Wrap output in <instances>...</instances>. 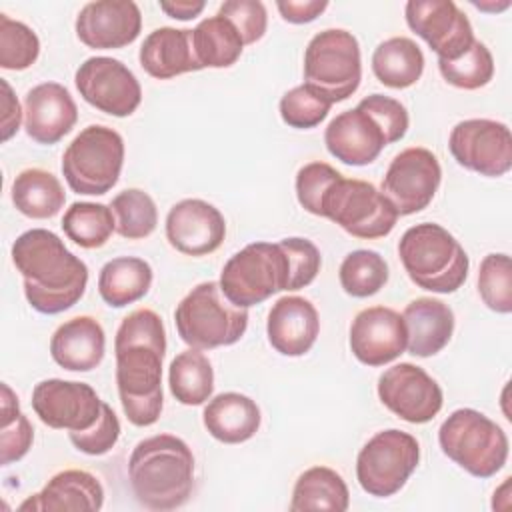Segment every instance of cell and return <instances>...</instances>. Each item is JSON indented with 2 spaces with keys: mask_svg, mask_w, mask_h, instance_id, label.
<instances>
[{
  "mask_svg": "<svg viewBox=\"0 0 512 512\" xmlns=\"http://www.w3.org/2000/svg\"><path fill=\"white\" fill-rule=\"evenodd\" d=\"M332 102L324 98L320 92L310 88L308 84H300L292 90H288L280 98V118L290 128L308 130L318 126L330 112Z\"/></svg>",
  "mask_w": 512,
  "mask_h": 512,
  "instance_id": "obj_42",
  "label": "cell"
},
{
  "mask_svg": "<svg viewBox=\"0 0 512 512\" xmlns=\"http://www.w3.org/2000/svg\"><path fill=\"white\" fill-rule=\"evenodd\" d=\"M358 106H362L366 112H370L374 116V120L382 126L388 144H394L398 140L404 138V134L408 132V110L406 106L390 96L384 94H370L366 98H362L358 102Z\"/></svg>",
  "mask_w": 512,
  "mask_h": 512,
  "instance_id": "obj_46",
  "label": "cell"
},
{
  "mask_svg": "<svg viewBox=\"0 0 512 512\" xmlns=\"http://www.w3.org/2000/svg\"><path fill=\"white\" fill-rule=\"evenodd\" d=\"M0 86H2V140H10L18 128H20V120H22V110L18 104V98L14 96L10 84L0 78Z\"/></svg>",
  "mask_w": 512,
  "mask_h": 512,
  "instance_id": "obj_49",
  "label": "cell"
},
{
  "mask_svg": "<svg viewBox=\"0 0 512 512\" xmlns=\"http://www.w3.org/2000/svg\"><path fill=\"white\" fill-rule=\"evenodd\" d=\"M442 452L476 478H490L508 460V436L474 408L454 410L438 430Z\"/></svg>",
  "mask_w": 512,
  "mask_h": 512,
  "instance_id": "obj_6",
  "label": "cell"
},
{
  "mask_svg": "<svg viewBox=\"0 0 512 512\" xmlns=\"http://www.w3.org/2000/svg\"><path fill=\"white\" fill-rule=\"evenodd\" d=\"M442 78L460 90H478L494 76V58L484 42L474 44L456 60H438Z\"/></svg>",
  "mask_w": 512,
  "mask_h": 512,
  "instance_id": "obj_39",
  "label": "cell"
},
{
  "mask_svg": "<svg viewBox=\"0 0 512 512\" xmlns=\"http://www.w3.org/2000/svg\"><path fill=\"white\" fill-rule=\"evenodd\" d=\"M68 436L76 450L88 456H102L116 446L120 438V420L114 410L104 402L102 414L94 426L80 432H68Z\"/></svg>",
  "mask_w": 512,
  "mask_h": 512,
  "instance_id": "obj_44",
  "label": "cell"
},
{
  "mask_svg": "<svg viewBox=\"0 0 512 512\" xmlns=\"http://www.w3.org/2000/svg\"><path fill=\"white\" fill-rule=\"evenodd\" d=\"M420 462L418 440L404 430L376 432L358 452L356 480L360 488L376 498L400 492Z\"/></svg>",
  "mask_w": 512,
  "mask_h": 512,
  "instance_id": "obj_11",
  "label": "cell"
},
{
  "mask_svg": "<svg viewBox=\"0 0 512 512\" xmlns=\"http://www.w3.org/2000/svg\"><path fill=\"white\" fill-rule=\"evenodd\" d=\"M350 506V492L344 478L328 466H312L304 470L292 490L290 510H330L344 512Z\"/></svg>",
  "mask_w": 512,
  "mask_h": 512,
  "instance_id": "obj_31",
  "label": "cell"
},
{
  "mask_svg": "<svg viewBox=\"0 0 512 512\" xmlns=\"http://www.w3.org/2000/svg\"><path fill=\"white\" fill-rule=\"evenodd\" d=\"M478 292L490 310L498 314L512 312V262L508 254L484 256L478 270Z\"/></svg>",
  "mask_w": 512,
  "mask_h": 512,
  "instance_id": "obj_40",
  "label": "cell"
},
{
  "mask_svg": "<svg viewBox=\"0 0 512 512\" xmlns=\"http://www.w3.org/2000/svg\"><path fill=\"white\" fill-rule=\"evenodd\" d=\"M378 398L392 414L410 424L430 422L444 402L440 384L410 362L394 364L380 374Z\"/></svg>",
  "mask_w": 512,
  "mask_h": 512,
  "instance_id": "obj_16",
  "label": "cell"
},
{
  "mask_svg": "<svg viewBox=\"0 0 512 512\" xmlns=\"http://www.w3.org/2000/svg\"><path fill=\"white\" fill-rule=\"evenodd\" d=\"M406 326V350L412 356L428 358L438 354L452 338L454 312L436 298H416L402 312Z\"/></svg>",
  "mask_w": 512,
  "mask_h": 512,
  "instance_id": "obj_26",
  "label": "cell"
},
{
  "mask_svg": "<svg viewBox=\"0 0 512 512\" xmlns=\"http://www.w3.org/2000/svg\"><path fill=\"white\" fill-rule=\"evenodd\" d=\"M104 402L86 382L48 378L32 390V410L54 430L80 432L96 424Z\"/></svg>",
  "mask_w": 512,
  "mask_h": 512,
  "instance_id": "obj_15",
  "label": "cell"
},
{
  "mask_svg": "<svg viewBox=\"0 0 512 512\" xmlns=\"http://www.w3.org/2000/svg\"><path fill=\"white\" fill-rule=\"evenodd\" d=\"M454 160L480 176L498 178L512 168V134L502 122L470 118L458 122L448 138Z\"/></svg>",
  "mask_w": 512,
  "mask_h": 512,
  "instance_id": "obj_13",
  "label": "cell"
},
{
  "mask_svg": "<svg viewBox=\"0 0 512 512\" xmlns=\"http://www.w3.org/2000/svg\"><path fill=\"white\" fill-rule=\"evenodd\" d=\"M202 0H182V2H160V10L176 20H192L204 10Z\"/></svg>",
  "mask_w": 512,
  "mask_h": 512,
  "instance_id": "obj_50",
  "label": "cell"
},
{
  "mask_svg": "<svg viewBox=\"0 0 512 512\" xmlns=\"http://www.w3.org/2000/svg\"><path fill=\"white\" fill-rule=\"evenodd\" d=\"M164 354L166 330L154 310L138 308L120 322L114 338L116 386L122 410L134 426H152L162 414Z\"/></svg>",
  "mask_w": 512,
  "mask_h": 512,
  "instance_id": "obj_1",
  "label": "cell"
},
{
  "mask_svg": "<svg viewBox=\"0 0 512 512\" xmlns=\"http://www.w3.org/2000/svg\"><path fill=\"white\" fill-rule=\"evenodd\" d=\"M362 80V56L356 36L328 28L312 36L304 52V84L332 104L350 98Z\"/></svg>",
  "mask_w": 512,
  "mask_h": 512,
  "instance_id": "obj_9",
  "label": "cell"
},
{
  "mask_svg": "<svg viewBox=\"0 0 512 512\" xmlns=\"http://www.w3.org/2000/svg\"><path fill=\"white\" fill-rule=\"evenodd\" d=\"M442 168L434 152L422 146L402 150L390 162L380 192L394 206L398 216L424 210L436 196Z\"/></svg>",
  "mask_w": 512,
  "mask_h": 512,
  "instance_id": "obj_12",
  "label": "cell"
},
{
  "mask_svg": "<svg viewBox=\"0 0 512 512\" xmlns=\"http://www.w3.org/2000/svg\"><path fill=\"white\" fill-rule=\"evenodd\" d=\"M338 278L346 294L368 298L388 282V264L376 250H354L342 260Z\"/></svg>",
  "mask_w": 512,
  "mask_h": 512,
  "instance_id": "obj_37",
  "label": "cell"
},
{
  "mask_svg": "<svg viewBox=\"0 0 512 512\" xmlns=\"http://www.w3.org/2000/svg\"><path fill=\"white\" fill-rule=\"evenodd\" d=\"M12 262L24 278L28 304L40 314H60L84 296L88 266L52 230L22 232L12 244Z\"/></svg>",
  "mask_w": 512,
  "mask_h": 512,
  "instance_id": "obj_2",
  "label": "cell"
},
{
  "mask_svg": "<svg viewBox=\"0 0 512 512\" xmlns=\"http://www.w3.org/2000/svg\"><path fill=\"white\" fill-rule=\"evenodd\" d=\"M116 232L128 240H142L156 230L158 210L152 196L140 188H128L110 202Z\"/></svg>",
  "mask_w": 512,
  "mask_h": 512,
  "instance_id": "obj_36",
  "label": "cell"
},
{
  "mask_svg": "<svg viewBox=\"0 0 512 512\" xmlns=\"http://www.w3.org/2000/svg\"><path fill=\"white\" fill-rule=\"evenodd\" d=\"M192 48L202 68H228L244 50L242 36L224 16H208L192 30Z\"/></svg>",
  "mask_w": 512,
  "mask_h": 512,
  "instance_id": "obj_33",
  "label": "cell"
},
{
  "mask_svg": "<svg viewBox=\"0 0 512 512\" xmlns=\"http://www.w3.org/2000/svg\"><path fill=\"white\" fill-rule=\"evenodd\" d=\"M320 216L362 240L388 236L398 220V212L374 184L344 176L328 190Z\"/></svg>",
  "mask_w": 512,
  "mask_h": 512,
  "instance_id": "obj_10",
  "label": "cell"
},
{
  "mask_svg": "<svg viewBox=\"0 0 512 512\" xmlns=\"http://www.w3.org/2000/svg\"><path fill=\"white\" fill-rule=\"evenodd\" d=\"M408 28L420 36L438 60H456L474 44L468 16L452 0H410L404 8Z\"/></svg>",
  "mask_w": 512,
  "mask_h": 512,
  "instance_id": "obj_17",
  "label": "cell"
},
{
  "mask_svg": "<svg viewBox=\"0 0 512 512\" xmlns=\"http://www.w3.org/2000/svg\"><path fill=\"white\" fill-rule=\"evenodd\" d=\"M258 404L240 392H222L204 406L202 422L212 438L224 444L250 440L260 428Z\"/></svg>",
  "mask_w": 512,
  "mask_h": 512,
  "instance_id": "obj_28",
  "label": "cell"
},
{
  "mask_svg": "<svg viewBox=\"0 0 512 512\" xmlns=\"http://www.w3.org/2000/svg\"><path fill=\"white\" fill-rule=\"evenodd\" d=\"M350 350L366 366H384L406 350L402 314L388 306L360 310L350 326Z\"/></svg>",
  "mask_w": 512,
  "mask_h": 512,
  "instance_id": "obj_20",
  "label": "cell"
},
{
  "mask_svg": "<svg viewBox=\"0 0 512 512\" xmlns=\"http://www.w3.org/2000/svg\"><path fill=\"white\" fill-rule=\"evenodd\" d=\"M76 36L94 50H116L132 44L142 28V14L132 0H96L76 16Z\"/></svg>",
  "mask_w": 512,
  "mask_h": 512,
  "instance_id": "obj_18",
  "label": "cell"
},
{
  "mask_svg": "<svg viewBox=\"0 0 512 512\" xmlns=\"http://www.w3.org/2000/svg\"><path fill=\"white\" fill-rule=\"evenodd\" d=\"M226 236L222 212L206 200L186 198L176 202L166 216L170 246L186 256H206L220 248Z\"/></svg>",
  "mask_w": 512,
  "mask_h": 512,
  "instance_id": "obj_19",
  "label": "cell"
},
{
  "mask_svg": "<svg viewBox=\"0 0 512 512\" xmlns=\"http://www.w3.org/2000/svg\"><path fill=\"white\" fill-rule=\"evenodd\" d=\"M318 332V310L308 298L282 296L272 304L266 334L270 346L282 356H304L314 346Z\"/></svg>",
  "mask_w": 512,
  "mask_h": 512,
  "instance_id": "obj_23",
  "label": "cell"
},
{
  "mask_svg": "<svg viewBox=\"0 0 512 512\" xmlns=\"http://www.w3.org/2000/svg\"><path fill=\"white\" fill-rule=\"evenodd\" d=\"M34 440V428L20 410L18 398L8 384H2V426H0V462L8 466L22 460Z\"/></svg>",
  "mask_w": 512,
  "mask_h": 512,
  "instance_id": "obj_38",
  "label": "cell"
},
{
  "mask_svg": "<svg viewBox=\"0 0 512 512\" xmlns=\"http://www.w3.org/2000/svg\"><path fill=\"white\" fill-rule=\"evenodd\" d=\"M104 504V488L100 480L86 472L68 468L54 474L46 486L26 498L20 512H76V510H100Z\"/></svg>",
  "mask_w": 512,
  "mask_h": 512,
  "instance_id": "obj_24",
  "label": "cell"
},
{
  "mask_svg": "<svg viewBox=\"0 0 512 512\" xmlns=\"http://www.w3.org/2000/svg\"><path fill=\"white\" fill-rule=\"evenodd\" d=\"M66 202L60 180L42 168H26L12 182V204L34 220L56 216Z\"/></svg>",
  "mask_w": 512,
  "mask_h": 512,
  "instance_id": "obj_32",
  "label": "cell"
},
{
  "mask_svg": "<svg viewBox=\"0 0 512 512\" xmlns=\"http://www.w3.org/2000/svg\"><path fill=\"white\" fill-rule=\"evenodd\" d=\"M324 144L336 160L348 166H366L388 146V138L374 116L362 106H356L328 122Z\"/></svg>",
  "mask_w": 512,
  "mask_h": 512,
  "instance_id": "obj_21",
  "label": "cell"
},
{
  "mask_svg": "<svg viewBox=\"0 0 512 512\" xmlns=\"http://www.w3.org/2000/svg\"><path fill=\"white\" fill-rule=\"evenodd\" d=\"M62 230L80 248H100L116 230L112 208L100 202H74L62 216Z\"/></svg>",
  "mask_w": 512,
  "mask_h": 512,
  "instance_id": "obj_35",
  "label": "cell"
},
{
  "mask_svg": "<svg viewBox=\"0 0 512 512\" xmlns=\"http://www.w3.org/2000/svg\"><path fill=\"white\" fill-rule=\"evenodd\" d=\"M40 54L36 32L20 20L0 14V66L4 70H26Z\"/></svg>",
  "mask_w": 512,
  "mask_h": 512,
  "instance_id": "obj_41",
  "label": "cell"
},
{
  "mask_svg": "<svg viewBox=\"0 0 512 512\" xmlns=\"http://www.w3.org/2000/svg\"><path fill=\"white\" fill-rule=\"evenodd\" d=\"M80 96L100 112L130 116L142 102V88L132 70L116 58L92 56L74 74Z\"/></svg>",
  "mask_w": 512,
  "mask_h": 512,
  "instance_id": "obj_14",
  "label": "cell"
},
{
  "mask_svg": "<svg viewBox=\"0 0 512 512\" xmlns=\"http://www.w3.org/2000/svg\"><path fill=\"white\" fill-rule=\"evenodd\" d=\"M78 108L68 88L58 82H42L24 98V130L38 144L60 142L76 124Z\"/></svg>",
  "mask_w": 512,
  "mask_h": 512,
  "instance_id": "obj_22",
  "label": "cell"
},
{
  "mask_svg": "<svg viewBox=\"0 0 512 512\" xmlns=\"http://www.w3.org/2000/svg\"><path fill=\"white\" fill-rule=\"evenodd\" d=\"M342 174L332 168L326 162H308L296 172V198L300 206L314 214L320 216L322 212V202L328 194V190L334 186V182Z\"/></svg>",
  "mask_w": 512,
  "mask_h": 512,
  "instance_id": "obj_43",
  "label": "cell"
},
{
  "mask_svg": "<svg viewBox=\"0 0 512 512\" xmlns=\"http://www.w3.org/2000/svg\"><path fill=\"white\" fill-rule=\"evenodd\" d=\"M174 324L180 340L190 348L232 346L248 328V308L234 306L220 282H200L176 306Z\"/></svg>",
  "mask_w": 512,
  "mask_h": 512,
  "instance_id": "obj_5",
  "label": "cell"
},
{
  "mask_svg": "<svg viewBox=\"0 0 512 512\" xmlns=\"http://www.w3.org/2000/svg\"><path fill=\"white\" fill-rule=\"evenodd\" d=\"M372 72L388 88H410L424 72V54L412 38L392 36L376 46Z\"/></svg>",
  "mask_w": 512,
  "mask_h": 512,
  "instance_id": "obj_30",
  "label": "cell"
},
{
  "mask_svg": "<svg viewBox=\"0 0 512 512\" xmlns=\"http://www.w3.org/2000/svg\"><path fill=\"white\" fill-rule=\"evenodd\" d=\"M218 282L234 306H256L282 290H290L288 254L280 242H252L228 258Z\"/></svg>",
  "mask_w": 512,
  "mask_h": 512,
  "instance_id": "obj_7",
  "label": "cell"
},
{
  "mask_svg": "<svg viewBox=\"0 0 512 512\" xmlns=\"http://www.w3.org/2000/svg\"><path fill=\"white\" fill-rule=\"evenodd\" d=\"M138 60L144 72L158 80L202 70L192 48V30L172 26L152 30L140 46Z\"/></svg>",
  "mask_w": 512,
  "mask_h": 512,
  "instance_id": "obj_27",
  "label": "cell"
},
{
  "mask_svg": "<svg viewBox=\"0 0 512 512\" xmlns=\"http://www.w3.org/2000/svg\"><path fill=\"white\" fill-rule=\"evenodd\" d=\"M278 12L290 24H306L316 20L326 8V0H280L276 2Z\"/></svg>",
  "mask_w": 512,
  "mask_h": 512,
  "instance_id": "obj_48",
  "label": "cell"
},
{
  "mask_svg": "<svg viewBox=\"0 0 512 512\" xmlns=\"http://www.w3.org/2000/svg\"><path fill=\"white\" fill-rule=\"evenodd\" d=\"M136 500L148 510H174L188 502L194 488V456L174 434L140 440L128 460Z\"/></svg>",
  "mask_w": 512,
  "mask_h": 512,
  "instance_id": "obj_3",
  "label": "cell"
},
{
  "mask_svg": "<svg viewBox=\"0 0 512 512\" xmlns=\"http://www.w3.org/2000/svg\"><path fill=\"white\" fill-rule=\"evenodd\" d=\"M400 262L410 280L428 292H456L470 268L462 244L440 224L422 222L410 226L398 242Z\"/></svg>",
  "mask_w": 512,
  "mask_h": 512,
  "instance_id": "obj_4",
  "label": "cell"
},
{
  "mask_svg": "<svg viewBox=\"0 0 512 512\" xmlns=\"http://www.w3.org/2000/svg\"><path fill=\"white\" fill-rule=\"evenodd\" d=\"M152 286V266L138 256H118L108 260L98 274L100 298L112 306L122 308L138 302Z\"/></svg>",
  "mask_w": 512,
  "mask_h": 512,
  "instance_id": "obj_29",
  "label": "cell"
},
{
  "mask_svg": "<svg viewBox=\"0 0 512 512\" xmlns=\"http://www.w3.org/2000/svg\"><path fill=\"white\" fill-rule=\"evenodd\" d=\"M218 14L234 24L244 46L258 42L268 26L266 8L258 0H226L220 4Z\"/></svg>",
  "mask_w": 512,
  "mask_h": 512,
  "instance_id": "obj_45",
  "label": "cell"
},
{
  "mask_svg": "<svg viewBox=\"0 0 512 512\" xmlns=\"http://www.w3.org/2000/svg\"><path fill=\"white\" fill-rule=\"evenodd\" d=\"M282 248L288 254L290 260V290L306 288L314 282V278L320 272V252L316 244H312L306 238H284L280 240Z\"/></svg>",
  "mask_w": 512,
  "mask_h": 512,
  "instance_id": "obj_47",
  "label": "cell"
},
{
  "mask_svg": "<svg viewBox=\"0 0 512 512\" xmlns=\"http://www.w3.org/2000/svg\"><path fill=\"white\" fill-rule=\"evenodd\" d=\"M124 164L122 136L102 124H90L62 154V174L76 194L102 196L112 190Z\"/></svg>",
  "mask_w": 512,
  "mask_h": 512,
  "instance_id": "obj_8",
  "label": "cell"
},
{
  "mask_svg": "<svg viewBox=\"0 0 512 512\" xmlns=\"http://www.w3.org/2000/svg\"><path fill=\"white\" fill-rule=\"evenodd\" d=\"M106 336L92 316H76L60 324L50 338L52 360L70 372H90L104 360Z\"/></svg>",
  "mask_w": 512,
  "mask_h": 512,
  "instance_id": "obj_25",
  "label": "cell"
},
{
  "mask_svg": "<svg viewBox=\"0 0 512 512\" xmlns=\"http://www.w3.org/2000/svg\"><path fill=\"white\" fill-rule=\"evenodd\" d=\"M168 386L172 396L184 406H200L214 392V370L198 348H188L170 362Z\"/></svg>",
  "mask_w": 512,
  "mask_h": 512,
  "instance_id": "obj_34",
  "label": "cell"
}]
</instances>
